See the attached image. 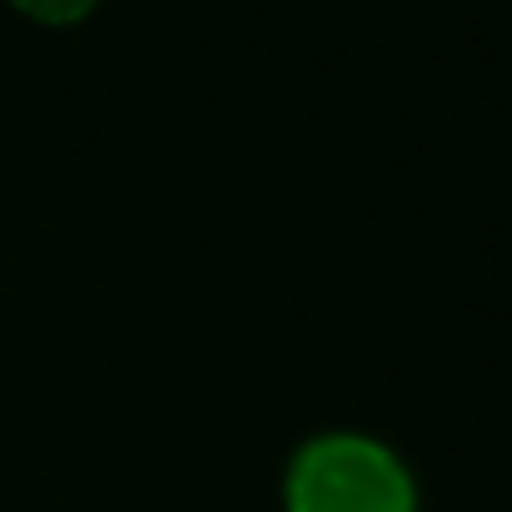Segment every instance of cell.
I'll return each instance as SVG.
<instances>
[{"label":"cell","mask_w":512,"mask_h":512,"mask_svg":"<svg viewBox=\"0 0 512 512\" xmlns=\"http://www.w3.org/2000/svg\"><path fill=\"white\" fill-rule=\"evenodd\" d=\"M35 25H80L100 10V0H10Z\"/></svg>","instance_id":"cell-2"},{"label":"cell","mask_w":512,"mask_h":512,"mask_svg":"<svg viewBox=\"0 0 512 512\" xmlns=\"http://www.w3.org/2000/svg\"><path fill=\"white\" fill-rule=\"evenodd\" d=\"M284 512H418V483L388 443L319 433L289 458Z\"/></svg>","instance_id":"cell-1"}]
</instances>
